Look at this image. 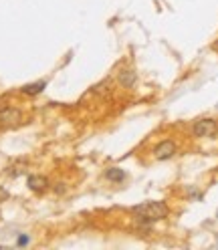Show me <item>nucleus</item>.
<instances>
[{
    "label": "nucleus",
    "mask_w": 218,
    "mask_h": 250,
    "mask_svg": "<svg viewBox=\"0 0 218 250\" xmlns=\"http://www.w3.org/2000/svg\"><path fill=\"white\" fill-rule=\"evenodd\" d=\"M6 99H8V97H0V109L6 107Z\"/></svg>",
    "instance_id": "9b49d317"
},
{
    "label": "nucleus",
    "mask_w": 218,
    "mask_h": 250,
    "mask_svg": "<svg viewBox=\"0 0 218 250\" xmlns=\"http://www.w3.org/2000/svg\"><path fill=\"white\" fill-rule=\"evenodd\" d=\"M194 137H214L218 133V121L216 119H198L192 127Z\"/></svg>",
    "instance_id": "7ed1b4c3"
},
{
    "label": "nucleus",
    "mask_w": 218,
    "mask_h": 250,
    "mask_svg": "<svg viewBox=\"0 0 218 250\" xmlns=\"http://www.w3.org/2000/svg\"><path fill=\"white\" fill-rule=\"evenodd\" d=\"M105 178L109 180V182H115V184H119V182H123L128 178V174L123 169H119V167H109L107 171H105Z\"/></svg>",
    "instance_id": "6e6552de"
},
{
    "label": "nucleus",
    "mask_w": 218,
    "mask_h": 250,
    "mask_svg": "<svg viewBox=\"0 0 218 250\" xmlns=\"http://www.w3.org/2000/svg\"><path fill=\"white\" fill-rule=\"evenodd\" d=\"M28 242H30V238L26 236V234H22V236H19V240H17V244H19V246H26Z\"/></svg>",
    "instance_id": "1a4fd4ad"
},
{
    "label": "nucleus",
    "mask_w": 218,
    "mask_h": 250,
    "mask_svg": "<svg viewBox=\"0 0 218 250\" xmlns=\"http://www.w3.org/2000/svg\"><path fill=\"white\" fill-rule=\"evenodd\" d=\"M44 89H46V81H37V83L22 85L21 87V93H22V95H28V97H35V95H41Z\"/></svg>",
    "instance_id": "423d86ee"
},
{
    "label": "nucleus",
    "mask_w": 218,
    "mask_h": 250,
    "mask_svg": "<svg viewBox=\"0 0 218 250\" xmlns=\"http://www.w3.org/2000/svg\"><path fill=\"white\" fill-rule=\"evenodd\" d=\"M55 192H57V194H63V192H65V184H57V186H55Z\"/></svg>",
    "instance_id": "9d476101"
},
{
    "label": "nucleus",
    "mask_w": 218,
    "mask_h": 250,
    "mask_svg": "<svg viewBox=\"0 0 218 250\" xmlns=\"http://www.w3.org/2000/svg\"><path fill=\"white\" fill-rule=\"evenodd\" d=\"M153 155L158 162H166V160H172L176 155V144L170 142V139H164L162 144H158V147L153 149Z\"/></svg>",
    "instance_id": "20e7f679"
},
{
    "label": "nucleus",
    "mask_w": 218,
    "mask_h": 250,
    "mask_svg": "<svg viewBox=\"0 0 218 250\" xmlns=\"http://www.w3.org/2000/svg\"><path fill=\"white\" fill-rule=\"evenodd\" d=\"M131 212L137 216L139 224H152V222H158V220L168 218L170 208H168L166 202L150 200V202H144V204H139V206H133Z\"/></svg>",
    "instance_id": "f257e3e1"
},
{
    "label": "nucleus",
    "mask_w": 218,
    "mask_h": 250,
    "mask_svg": "<svg viewBox=\"0 0 218 250\" xmlns=\"http://www.w3.org/2000/svg\"><path fill=\"white\" fill-rule=\"evenodd\" d=\"M22 123V111L17 107H2L0 109V129H12Z\"/></svg>",
    "instance_id": "f03ea898"
},
{
    "label": "nucleus",
    "mask_w": 218,
    "mask_h": 250,
    "mask_svg": "<svg viewBox=\"0 0 218 250\" xmlns=\"http://www.w3.org/2000/svg\"><path fill=\"white\" fill-rule=\"evenodd\" d=\"M117 81H119V85H123L126 89H131V87L135 85V81H137V75H135L131 69H126V71H121V73H119Z\"/></svg>",
    "instance_id": "0eeeda50"
},
{
    "label": "nucleus",
    "mask_w": 218,
    "mask_h": 250,
    "mask_svg": "<svg viewBox=\"0 0 218 250\" xmlns=\"http://www.w3.org/2000/svg\"><path fill=\"white\" fill-rule=\"evenodd\" d=\"M212 49H214V51H216V53H218V41H216V42H214V44H212Z\"/></svg>",
    "instance_id": "f8f14e48"
},
{
    "label": "nucleus",
    "mask_w": 218,
    "mask_h": 250,
    "mask_svg": "<svg viewBox=\"0 0 218 250\" xmlns=\"http://www.w3.org/2000/svg\"><path fill=\"white\" fill-rule=\"evenodd\" d=\"M26 186H28V190H30V192L43 194V192L49 190V186H51V184H49V178H44V176H41V174H33V176H28Z\"/></svg>",
    "instance_id": "39448f33"
}]
</instances>
